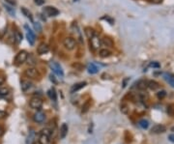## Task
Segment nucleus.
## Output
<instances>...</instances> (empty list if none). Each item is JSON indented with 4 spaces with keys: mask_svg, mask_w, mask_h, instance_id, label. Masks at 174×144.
<instances>
[{
    "mask_svg": "<svg viewBox=\"0 0 174 144\" xmlns=\"http://www.w3.org/2000/svg\"><path fill=\"white\" fill-rule=\"evenodd\" d=\"M102 58H106V57H109L111 55V51L106 50V48H104V50H100V53H99Z\"/></svg>",
    "mask_w": 174,
    "mask_h": 144,
    "instance_id": "nucleus-23",
    "label": "nucleus"
},
{
    "mask_svg": "<svg viewBox=\"0 0 174 144\" xmlns=\"http://www.w3.org/2000/svg\"><path fill=\"white\" fill-rule=\"evenodd\" d=\"M36 137H37L36 132H35L34 130H31V131L29 132L28 136L25 140V143L26 144H34L35 141H36Z\"/></svg>",
    "mask_w": 174,
    "mask_h": 144,
    "instance_id": "nucleus-14",
    "label": "nucleus"
},
{
    "mask_svg": "<svg viewBox=\"0 0 174 144\" xmlns=\"http://www.w3.org/2000/svg\"><path fill=\"white\" fill-rule=\"evenodd\" d=\"M72 67L75 68L78 71H81L83 69V65H81L80 63H74V64H72Z\"/></svg>",
    "mask_w": 174,
    "mask_h": 144,
    "instance_id": "nucleus-33",
    "label": "nucleus"
},
{
    "mask_svg": "<svg viewBox=\"0 0 174 144\" xmlns=\"http://www.w3.org/2000/svg\"><path fill=\"white\" fill-rule=\"evenodd\" d=\"M121 111L123 112V113L127 114V113H128V106H127L126 105H121Z\"/></svg>",
    "mask_w": 174,
    "mask_h": 144,
    "instance_id": "nucleus-38",
    "label": "nucleus"
},
{
    "mask_svg": "<svg viewBox=\"0 0 174 144\" xmlns=\"http://www.w3.org/2000/svg\"><path fill=\"white\" fill-rule=\"evenodd\" d=\"M90 106H91V102H90V101H87V102L83 105V106H82V110H81V111H82L83 113H86V112L89 110Z\"/></svg>",
    "mask_w": 174,
    "mask_h": 144,
    "instance_id": "nucleus-29",
    "label": "nucleus"
},
{
    "mask_svg": "<svg viewBox=\"0 0 174 144\" xmlns=\"http://www.w3.org/2000/svg\"><path fill=\"white\" fill-rule=\"evenodd\" d=\"M14 39H16V43L19 44L22 41V34L20 32H16L14 33Z\"/></svg>",
    "mask_w": 174,
    "mask_h": 144,
    "instance_id": "nucleus-30",
    "label": "nucleus"
},
{
    "mask_svg": "<svg viewBox=\"0 0 174 144\" xmlns=\"http://www.w3.org/2000/svg\"><path fill=\"white\" fill-rule=\"evenodd\" d=\"M4 7H5V9L8 11V13L10 14L11 16H13V17L14 16V14H16V13H14V8H12V6H10V5H4Z\"/></svg>",
    "mask_w": 174,
    "mask_h": 144,
    "instance_id": "nucleus-31",
    "label": "nucleus"
},
{
    "mask_svg": "<svg viewBox=\"0 0 174 144\" xmlns=\"http://www.w3.org/2000/svg\"><path fill=\"white\" fill-rule=\"evenodd\" d=\"M4 82H5V76H0V86L4 84Z\"/></svg>",
    "mask_w": 174,
    "mask_h": 144,
    "instance_id": "nucleus-42",
    "label": "nucleus"
},
{
    "mask_svg": "<svg viewBox=\"0 0 174 144\" xmlns=\"http://www.w3.org/2000/svg\"><path fill=\"white\" fill-rule=\"evenodd\" d=\"M51 130L48 128H45L41 132L39 136V143L40 144H49L51 136Z\"/></svg>",
    "mask_w": 174,
    "mask_h": 144,
    "instance_id": "nucleus-1",
    "label": "nucleus"
},
{
    "mask_svg": "<svg viewBox=\"0 0 174 144\" xmlns=\"http://www.w3.org/2000/svg\"><path fill=\"white\" fill-rule=\"evenodd\" d=\"M104 19H106V21H108L109 22V23L110 24H113V23H114V21H113V19H110V18H108V17H104V18H103Z\"/></svg>",
    "mask_w": 174,
    "mask_h": 144,
    "instance_id": "nucleus-40",
    "label": "nucleus"
},
{
    "mask_svg": "<svg viewBox=\"0 0 174 144\" xmlns=\"http://www.w3.org/2000/svg\"><path fill=\"white\" fill-rule=\"evenodd\" d=\"M168 140L174 143V132H173V134H170L169 135H168Z\"/></svg>",
    "mask_w": 174,
    "mask_h": 144,
    "instance_id": "nucleus-41",
    "label": "nucleus"
},
{
    "mask_svg": "<svg viewBox=\"0 0 174 144\" xmlns=\"http://www.w3.org/2000/svg\"><path fill=\"white\" fill-rule=\"evenodd\" d=\"M9 92H10V90H9L8 87H6V86H0V97L7 96Z\"/></svg>",
    "mask_w": 174,
    "mask_h": 144,
    "instance_id": "nucleus-26",
    "label": "nucleus"
},
{
    "mask_svg": "<svg viewBox=\"0 0 174 144\" xmlns=\"http://www.w3.org/2000/svg\"><path fill=\"white\" fill-rule=\"evenodd\" d=\"M44 13H45L48 17H55L59 14V11H58L55 7L48 6L44 9Z\"/></svg>",
    "mask_w": 174,
    "mask_h": 144,
    "instance_id": "nucleus-10",
    "label": "nucleus"
},
{
    "mask_svg": "<svg viewBox=\"0 0 174 144\" xmlns=\"http://www.w3.org/2000/svg\"><path fill=\"white\" fill-rule=\"evenodd\" d=\"M101 43H102V45L106 48H113V45H114V43H113L112 40L108 38V37H104V38L101 40Z\"/></svg>",
    "mask_w": 174,
    "mask_h": 144,
    "instance_id": "nucleus-15",
    "label": "nucleus"
},
{
    "mask_svg": "<svg viewBox=\"0 0 174 144\" xmlns=\"http://www.w3.org/2000/svg\"><path fill=\"white\" fill-rule=\"evenodd\" d=\"M87 71H88L89 74H97L98 73L99 69H98V67L95 64H89L88 65V68H87Z\"/></svg>",
    "mask_w": 174,
    "mask_h": 144,
    "instance_id": "nucleus-22",
    "label": "nucleus"
},
{
    "mask_svg": "<svg viewBox=\"0 0 174 144\" xmlns=\"http://www.w3.org/2000/svg\"><path fill=\"white\" fill-rule=\"evenodd\" d=\"M164 79L166 80V81L169 83V84L172 86V87H174V76H173V74H164Z\"/></svg>",
    "mask_w": 174,
    "mask_h": 144,
    "instance_id": "nucleus-20",
    "label": "nucleus"
},
{
    "mask_svg": "<svg viewBox=\"0 0 174 144\" xmlns=\"http://www.w3.org/2000/svg\"><path fill=\"white\" fill-rule=\"evenodd\" d=\"M171 132H174V127H172V128H171Z\"/></svg>",
    "mask_w": 174,
    "mask_h": 144,
    "instance_id": "nucleus-48",
    "label": "nucleus"
},
{
    "mask_svg": "<svg viewBox=\"0 0 174 144\" xmlns=\"http://www.w3.org/2000/svg\"><path fill=\"white\" fill-rule=\"evenodd\" d=\"M49 66H50L52 72L56 74L57 76H59L61 77L64 76V72H63L62 67L60 66V64H58L57 62H53V61H52V62L49 63Z\"/></svg>",
    "mask_w": 174,
    "mask_h": 144,
    "instance_id": "nucleus-5",
    "label": "nucleus"
},
{
    "mask_svg": "<svg viewBox=\"0 0 174 144\" xmlns=\"http://www.w3.org/2000/svg\"><path fill=\"white\" fill-rule=\"evenodd\" d=\"M136 87L139 90H145L147 87H148V81L147 80H144V79H140L136 82Z\"/></svg>",
    "mask_w": 174,
    "mask_h": 144,
    "instance_id": "nucleus-17",
    "label": "nucleus"
},
{
    "mask_svg": "<svg viewBox=\"0 0 174 144\" xmlns=\"http://www.w3.org/2000/svg\"><path fill=\"white\" fill-rule=\"evenodd\" d=\"M68 132H69L68 125H67L66 123L62 124V126H61V128H60V138L61 139H64V138L67 136Z\"/></svg>",
    "mask_w": 174,
    "mask_h": 144,
    "instance_id": "nucleus-16",
    "label": "nucleus"
},
{
    "mask_svg": "<svg viewBox=\"0 0 174 144\" xmlns=\"http://www.w3.org/2000/svg\"><path fill=\"white\" fill-rule=\"evenodd\" d=\"M6 3H8L10 6H16L17 5V1L16 0H5Z\"/></svg>",
    "mask_w": 174,
    "mask_h": 144,
    "instance_id": "nucleus-36",
    "label": "nucleus"
},
{
    "mask_svg": "<svg viewBox=\"0 0 174 144\" xmlns=\"http://www.w3.org/2000/svg\"><path fill=\"white\" fill-rule=\"evenodd\" d=\"M48 95L49 96V98L52 100V101H54V102H56V100H57V95H56V92H55V90L53 88L52 89H49V90L48 91Z\"/></svg>",
    "mask_w": 174,
    "mask_h": 144,
    "instance_id": "nucleus-25",
    "label": "nucleus"
},
{
    "mask_svg": "<svg viewBox=\"0 0 174 144\" xmlns=\"http://www.w3.org/2000/svg\"><path fill=\"white\" fill-rule=\"evenodd\" d=\"M27 57H28L27 51H25V50L19 51V52L17 54L16 59H14L16 65H22L23 63L26 62V60H27Z\"/></svg>",
    "mask_w": 174,
    "mask_h": 144,
    "instance_id": "nucleus-2",
    "label": "nucleus"
},
{
    "mask_svg": "<svg viewBox=\"0 0 174 144\" xmlns=\"http://www.w3.org/2000/svg\"><path fill=\"white\" fill-rule=\"evenodd\" d=\"M34 23V27L35 29H36L38 32H42V26H41V24L39 22H33Z\"/></svg>",
    "mask_w": 174,
    "mask_h": 144,
    "instance_id": "nucleus-34",
    "label": "nucleus"
},
{
    "mask_svg": "<svg viewBox=\"0 0 174 144\" xmlns=\"http://www.w3.org/2000/svg\"><path fill=\"white\" fill-rule=\"evenodd\" d=\"M128 81H130V77H127V79H125L123 80V87H126Z\"/></svg>",
    "mask_w": 174,
    "mask_h": 144,
    "instance_id": "nucleus-43",
    "label": "nucleus"
},
{
    "mask_svg": "<svg viewBox=\"0 0 174 144\" xmlns=\"http://www.w3.org/2000/svg\"><path fill=\"white\" fill-rule=\"evenodd\" d=\"M32 87H33V84L29 80H22L20 82V88H21V91L24 92V93H27Z\"/></svg>",
    "mask_w": 174,
    "mask_h": 144,
    "instance_id": "nucleus-12",
    "label": "nucleus"
},
{
    "mask_svg": "<svg viewBox=\"0 0 174 144\" xmlns=\"http://www.w3.org/2000/svg\"><path fill=\"white\" fill-rule=\"evenodd\" d=\"M90 45H91V48L94 50H97L101 48L102 43H101V39L99 38V36L95 35L90 39Z\"/></svg>",
    "mask_w": 174,
    "mask_h": 144,
    "instance_id": "nucleus-7",
    "label": "nucleus"
},
{
    "mask_svg": "<svg viewBox=\"0 0 174 144\" xmlns=\"http://www.w3.org/2000/svg\"><path fill=\"white\" fill-rule=\"evenodd\" d=\"M165 131H166V128H165L164 125H161V124L153 126L152 129H151V132H152V134H164Z\"/></svg>",
    "mask_w": 174,
    "mask_h": 144,
    "instance_id": "nucleus-11",
    "label": "nucleus"
},
{
    "mask_svg": "<svg viewBox=\"0 0 174 144\" xmlns=\"http://www.w3.org/2000/svg\"><path fill=\"white\" fill-rule=\"evenodd\" d=\"M34 3L38 6H42V5L45 4V0H34Z\"/></svg>",
    "mask_w": 174,
    "mask_h": 144,
    "instance_id": "nucleus-37",
    "label": "nucleus"
},
{
    "mask_svg": "<svg viewBox=\"0 0 174 144\" xmlns=\"http://www.w3.org/2000/svg\"><path fill=\"white\" fill-rule=\"evenodd\" d=\"M148 87L152 89V90H156L160 87V84L155 80H150V81H148Z\"/></svg>",
    "mask_w": 174,
    "mask_h": 144,
    "instance_id": "nucleus-24",
    "label": "nucleus"
},
{
    "mask_svg": "<svg viewBox=\"0 0 174 144\" xmlns=\"http://www.w3.org/2000/svg\"><path fill=\"white\" fill-rule=\"evenodd\" d=\"M63 45L66 50H72L75 48V40L74 38H72V37H67V38L64 39Z\"/></svg>",
    "mask_w": 174,
    "mask_h": 144,
    "instance_id": "nucleus-6",
    "label": "nucleus"
},
{
    "mask_svg": "<svg viewBox=\"0 0 174 144\" xmlns=\"http://www.w3.org/2000/svg\"><path fill=\"white\" fill-rule=\"evenodd\" d=\"M49 79H50L51 81L54 83V84H57V80L55 79V76H52V74H49Z\"/></svg>",
    "mask_w": 174,
    "mask_h": 144,
    "instance_id": "nucleus-39",
    "label": "nucleus"
},
{
    "mask_svg": "<svg viewBox=\"0 0 174 144\" xmlns=\"http://www.w3.org/2000/svg\"><path fill=\"white\" fill-rule=\"evenodd\" d=\"M138 125L140 126L142 129L146 130V129H148V127H149V122H148L147 120H145V119H142V120H140L138 122Z\"/></svg>",
    "mask_w": 174,
    "mask_h": 144,
    "instance_id": "nucleus-27",
    "label": "nucleus"
},
{
    "mask_svg": "<svg viewBox=\"0 0 174 144\" xmlns=\"http://www.w3.org/2000/svg\"><path fill=\"white\" fill-rule=\"evenodd\" d=\"M6 116V113H5V111H3V110H0V119L1 118H4Z\"/></svg>",
    "mask_w": 174,
    "mask_h": 144,
    "instance_id": "nucleus-44",
    "label": "nucleus"
},
{
    "mask_svg": "<svg viewBox=\"0 0 174 144\" xmlns=\"http://www.w3.org/2000/svg\"><path fill=\"white\" fill-rule=\"evenodd\" d=\"M3 134H4V129H3L1 126H0V137H1Z\"/></svg>",
    "mask_w": 174,
    "mask_h": 144,
    "instance_id": "nucleus-45",
    "label": "nucleus"
},
{
    "mask_svg": "<svg viewBox=\"0 0 174 144\" xmlns=\"http://www.w3.org/2000/svg\"><path fill=\"white\" fill-rule=\"evenodd\" d=\"M151 66H152V67H155V68H159L160 67V64H158V63H152V64H151Z\"/></svg>",
    "mask_w": 174,
    "mask_h": 144,
    "instance_id": "nucleus-46",
    "label": "nucleus"
},
{
    "mask_svg": "<svg viewBox=\"0 0 174 144\" xmlns=\"http://www.w3.org/2000/svg\"><path fill=\"white\" fill-rule=\"evenodd\" d=\"M24 28L27 30V33H26V38H27V41L31 45H33L34 43H35V39H36L35 34L33 33V31H32L30 28L27 26V25H24Z\"/></svg>",
    "mask_w": 174,
    "mask_h": 144,
    "instance_id": "nucleus-9",
    "label": "nucleus"
},
{
    "mask_svg": "<svg viewBox=\"0 0 174 144\" xmlns=\"http://www.w3.org/2000/svg\"><path fill=\"white\" fill-rule=\"evenodd\" d=\"M21 13L26 17V18L29 19V21H30L31 22H33V17H32V14L28 9H26V8H24V7L21 8Z\"/></svg>",
    "mask_w": 174,
    "mask_h": 144,
    "instance_id": "nucleus-21",
    "label": "nucleus"
},
{
    "mask_svg": "<svg viewBox=\"0 0 174 144\" xmlns=\"http://www.w3.org/2000/svg\"><path fill=\"white\" fill-rule=\"evenodd\" d=\"M29 105L32 109H36V110H39V109L42 108L43 106V101L38 97H34L32 98L29 102Z\"/></svg>",
    "mask_w": 174,
    "mask_h": 144,
    "instance_id": "nucleus-3",
    "label": "nucleus"
},
{
    "mask_svg": "<svg viewBox=\"0 0 174 144\" xmlns=\"http://www.w3.org/2000/svg\"><path fill=\"white\" fill-rule=\"evenodd\" d=\"M33 119H34L35 122L38 123V124L43 123L44 121L46 120V114H45V112H43L42 110H40V109H39V110H37L36 113L34 114Z\"/></svg>",
    "mask_w": 174,
    "mask_h": 144,
    "instance_id": "nucleus-8",
    "label": "nucleus"
},
{
    "mask_svg": "<svg viewBox=\"0 0 174 144\" xmlns=\"http://www.w3.org/2000/svg\"><path fill=\"white\" fill-rule=\"evenodd\" d=\"M151 2H153V3H161L162 0H150Z\"/></svg>",
    "mask_w": 174,
    "mask_h": 144,
    "instance_id": "nucleus-47",
    "label": "nucleus"
},
{
    "mask_svg": "<svg viewBox=\"0 0 174 144\" xmlns=\"http://www.w3.org/2000/svg\"><path fill=\"white\" fill-rule=\"evenodd\" d=\"M85 85H86V82H85V81H83V82H78V83H77V84L72 85V87L71 88V93H75V92L80 90V89L83 88Z\"/></svg>",
    "mask_w": 174,
    "mask_h": 144,
    "instance_id": "nucleus-18",
    "label": "nucleus"
},
{
    "mask_svg": "<svg viewBox=\"0 0 174 144\" xmlns=\"http://www.w3.org/2000/svg\"><path fill=\"white\" fill-rule=\"evenodd\" d=\"M27 60H28V64L31 65V66H34L35 64H36V60H35V58L32 55H28L27 57Z\"/></svg>",
    "mask_w": 174,
    "mask_h": 144,
    "instance_id": "nucleus-32",
    "label": "nucleus"
},
{
    "mask_svg": "<svg viewBox=\"0 0 174 144\" xmlns=\"http://www.w3.org/2000/svg\"><path fill=\"white\" fill-rule=\"evenodd\" d=\"M167 114L169 115L170 117H174V105H169L167 106L166 109Z\"/></svg>",
    "mask_w": 174,
    "mask_h": 144,
    "instance_id": "nucleus-28",
    "label": "nucleus"
},
{
    "mask_svg": "<svg viewBox=\"0 0 174 144\" xmlns=\"http://www.w3.org/2000/svg\"><path fill=\"white\" fill-rule=\"evenodd\" d=\"M157 96H158L159 99H164V98L166 96V93H165V91H160L158 94H157Z\"/></svg>",
    "mask_w": 174,
    "mask_h": 144,
    "instance_id": "nucleus-35",
    "label": "nucleus"
},
{
    "mask_svg": "<svg viewBox=\"0 0 174 144\" xmlns=\"http://www.w3.org/2000/svg\"><path fill=\"white\" fill-rule=\"evenodd\" d=\"M25 76L29 77V79H39L40 76V74L38 72L37 69H35L34 67H30V68H27L24 72Z\"/></svg>",
    "mask_w": 174,
    "mask_h": 144,
    "instance_id": "nucleus-4",
    "label": "nucleus"
},
{
    "mask_svg": "<svg viewBox=\"0 0 174 144\" xmlns=\"http://www.w3.org/2000/svg\"><path fill=\"white\" fill-rule=\"evenodd\" d=\"M84 33H85V35H86V37L88 39H91L93 36L96 35L95 30L93 29V28H91V27H86L85 29H84Z\"/></svg>",
    "mask_w": 174,
    "mask_h": 144,
    "instance_id": "nucleus-19",
    "label": "nucleus"
},
{
    "mask_svg": "<svg viewBox=\"0 0 174 144\" xmlns=\"http://www.w3.org/2000/svg\"><path fill=\"white\" fill-rule=\"evenodd\" d=\"M49 50V48L48 45L46 44V43H41L39 45V47L37 48V53L39 54V55H43V54H46L48 53Z\"/></svg>",
    "mask_w": 174,
    "mask_h": 144,
    "instance_id": "nucleus-13",
    "label": "nucleus"
}]
</instances>
